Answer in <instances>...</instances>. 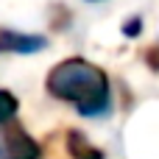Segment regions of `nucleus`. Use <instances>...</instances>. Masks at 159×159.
Wrapping results in <instances>:
<instances>
[{
    "instance_id": "f257e3e1",
    "label": "nucleus",
    "mask_w": 159,
    "mask_h": 159,
    "mask_svg": "<svg viewBox=\"0 0 159 159\" xmlns=\"http://www.w3.org/2000/svg\"><path fill=\"white\" fill-rule=\"evenodd\" d=\"M45 89L50 98L73 103L81 117H103L112 112L109 75L81 56H70L53 64L45 78Z\"/></svg>"
},
{
    "instance_id": "f03ea898",
    "label": "nucleus",
    "mask_w": 159,
    "mask_h": 159,
    "mask_svg": "<svg viewBox=\"0 0 159 159\" xmlns=\"http://www.w3.org/2000/svg\"><path fill=\"white\" fill-rule=\"evenodd\" d=\"M0 159H42L39 143L14 120L3 126V145H0Z\"/></svg>"
},
{
    "instance_id": "7ed1b4c3",
    "label": "nucleus",
    "mask_w": 159,
    "mask_h": 159,
    "mask_svg": "<svg viewBox=\"0 0 159 159\" xmlns=\"http://www.w3.org/2000/svg\"><path fill=\"white\" fill-rule=\"evenodd\" d=\"M48 48V39L39 34H20L14 28H0V53H39Z\"/></svg>"
},
{
    "instance_id": "20e7f679",
    "label": "nucleus",
    "mask_w": 159,
    "mask_h": 159,
    "mask_svg": "<svg viewBox=\"0 0 159 159\" xmlns=\"http://www.w3.org/2000/svg\"><path fill=\"white\" fill-rule=\"evenodd\" d=\"M67 154L70 159H106L101 148H95L78 129H70L67 131Z\"/></svg>"
},
{
    "instance_id": "39448f33",
    "label": "nucleus",
    "mask_w": 159,
    "mask_h": 159,
    "mask_svg": "<svg viewBox=\"0 0 159 159\" xmlns=\"http://www.w3.org/2000/svg\"><path fill=\"white\" fill-rule=\"evenodd\" d=\"M17 112H20V101L8 89H0V126H6L8 120H14Z\"/></svg>"
},
{
    "instance_id": "423d86ee",
    "label": "nucleus",
    "mask_w": 159,
    "mask_h": 159,
    "mask_svg": "<svg viewBox=\"0 0 159 159\" xmlns=\"http://www.w3.org/2000/svg\"><path fill=\"white\" fill-rule=\"evenodd\" d=\"M143 34V17H129L126 22H123V36H140Z\"/></svg>"
},
{
    "instance_id": "0eeeda50",
    "label": "nucleus",
    "mask_w": 159,
    "mask_h": 159,
    "mask_svg": "<svg viewBox=\"0 0 159 159\" xmlns=\"http://www.w3.org/2000/svg\"><path fill=\"white\" fill-rule=\"evenodd\" d=\"M145 64H148L154 73H159V42L154 45V48H148V50H145Z\"/></svg>"
},
{
    "instance_id": "6e6552de",
    "label": "nucleus",
    "mask_w": 159,
    "mask_h": 159,
    "mask_svg": "<svg viewBox=\"0 0 159 159\" xmlns=\"http://www.w3.org/2000/svg\"><path fill=\"white\" fill-rule=\"evenodd\" d=\"M87 3H101V0H87Z\"/></svg>"
}]
</instances>
